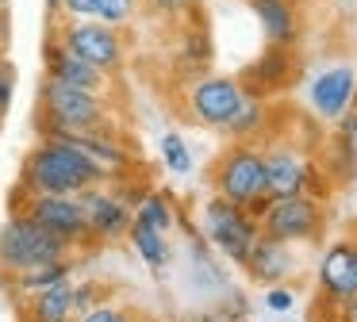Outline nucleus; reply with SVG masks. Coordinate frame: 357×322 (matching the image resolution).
<instances>
[{"label": "nucleus", "instance_id": "0eeeda50", "mask_svg": "<svg viewBox=\"0 0 357 322\" xmlns=\"http://www.w3.org/2000/svg\"><path fill=\"white\" fill-rule=\"evenodd\" d=\"M204 234H208V242L215 245L219 253H227L234 265H246L250 250H254L257 238H261V222H257L246 207L231 204V199H223V196H211L208 204H204Z\"/></svg>", "mask_w": 357, "mask_h": 322}, {"label": "nucleus", "instance_id": "c9c22d12", "mask_svg": "<svg viewBox=\"0 0 357 322\" xmlns=\"http://www.w3.org/2000/svg\"><path fill=\"white\" fill-rule=\"evenodd\" d=\"M0 8H8V0H0Z\"/></svg>", "mask_w": 357, "mask_h": 322}, {"label": "nucleus", "instance_id": "1a4fd4ad", "mask_svg": "<svg viewBox=\"0 0 357 322\" xmlns=\"http://www.w3.org/2000/svg\"><path fill=\"white\" fill-rule=\"evenodd\" d=\"M242 100H246V89H242L238 77H215V73H204L192 81V89H188V112H192L196 123H204V127L211 130H223L227 123H231V115L242 107Z\"/></svg>", "mask_w": 357, "mask_h": 322}, {"label": "nucleus", "instance_id": "4be33fe9", "mask_svg": "<svg viewBox=\"0 0 357 322\" xmlns=\"http://www.w3.org/2000/svg\"><path fill=\"white\" fill-rule=\"evenodd\" d=\"M269 123V107H265V100L261 96H246L242 100V107L231 115V123H227V135H234V138H254L257 130Z\"/></svg>", "mask_w": 357, "mask_h": 322}, {"label": "nucleus", "instance_id": "c756f323", "mask_svg": "<svg viewBox=\"0 0 357 322\" xmlns=\"http://www.w3.org/2000/svg\"><path fill=\"white\" fill-rule=\"evenodd\" d=\"M96 12H100V0H62L58 20H96Z\"/></svg>", "mask_w": 357, "mask_h": 322}, {"label": "nucleus", "instance_id": "5701e85b", "mask_svg": "<svg viewBox=\"0 0 357 322\" xmlns=\"http://www.w3.org/2000/svg\"><path fill=\"white\" fill-rule=\"evenodd\" d=\"M73 322H146L139 311H135L131 303H123V299H104V303H96L93 311H85V314H77Z\"/></svg>", "mask_w": 357, "mask_h": 322}, {"label": "nucleus", "instance_id": "7c9ffc66", "mask_svg": "<svg viewBox=\"0 0 357 322\" xmlns=\"http://www.w3.org/2000/svg\"><path fill=\"white\" fill-rule=\"evenodd\" d=\"M292 303H296L292 291L280 288V284H269V296H265V307H269V311H288Z\"/></svg>", "mask_w": 357, "mask_h": 322}, {"label": "nucleus", "instance_id": "f03ea898", "mask_svg": "<svg viewBox=\"0 0 357 322\" xmlns=\"http://www.w3.org/2000/svg\"><path fill=\"white\" fill-rule=\"evenodd\" d=\"M104 123H112L108 96L43 77V84H39V115H35V130H39V138L54 135V130H93V127H104Z\"/></svg>", "mask_w": 357, "mask_h": 322}, {"label": "nucleus", "instance_id": "4468645a", "mask_svg": "<svg viewBox=\"0 0 357 322\" xmlns=\"http://www.w3.org/2000/svg\"><path fill=\"white\" fill-rule=\"evenodd\" d=\"M315 181V169L300 158L296 150L280 146V150L265 153V188L269 196H296V192H307V184Z\"/></svg>", "mask_w": 357, "mask_h": 322}, {"label": "nucleus", "instance_id": "f8f14e48", "mask_svg": "<svg viewBox=\"0 0 357 322\" xmlns=\"http://www.w3.org/2000/svg\"><path fill=\"white\" fill-rule=\"evenodd\" d=\"M319 284H323V296L338 307H349L357 299V245L338 242L323 253V265H319Z\"/></svg>", "mask_w": 357, "mask_h": 322}, {"label": "nucleus", "instance_id": "72a5a7b5", "mask_svg": "<svg viewBox=\"0 0 357 322\" xmlns=\"http://www.w3.org/2000/svg\"><path fill=\"white\" fill-rule=\"evenodd\" d=\"M58 8H62V0H47V12L50 15H58Z\"/></svg>", "mask_w": 357, "mask_h": 322}, {"label": "nucleus", "instance_id": "dca6fc26", "mask_svg": "<svg viewBox=\"0 0 357 322\" xmlns=\"http://www.w3.org/2000/svg\"><path fill=\"white\" fill-rule=\"evenodd\" d=\"M77 261H81V253H70V257H58V261H47V265H35V268H27V273L0 276V284H4V291H8L12 299H24V296H31V291L50 288V284L73 280Z\"/></svg>", "mask_w": 357, "mask_h": 322}, {"label": "nucleus", "instance_id": "20e7f679", "mask_svg": "<svg viewBox=\"0 0 357 322\" xmlns=\"http://www.w3.org/2000/svg\"><path fill=\"white\" fill-rule=\"evenodd\" d=\"M215 181V196L231 199V204L246 207L254 219H261V211L269 207V188H265V153H257L254 146H231L211 169Z\"/></svg>", "mask_w": 357, "mask_h": 322}, {"label": "nucleus", "instance_id": "6e6552de", "mask_svg": "<svg viewBox=\"0 0 357 322\" xmlns=\"http://www.w3.org/2000/svg\"><path fill=\"white\" fill-rule=\"evenodd\" d=\"M257 222H261L265 238H277V242H307V238H315L323 230V207L307 192L277 196V199H269V207L261 211Z\"/></svg>", "mask_w": 357, "mask_h": 322}, {"label": "nucleus", "instance_id": "9d476101", "mask_svg": "<svg viewBox=\"0 0 357 322\" xmlns=\"http://www.w3.org/2000/svg\"><path fill=\"white\" fill-rule=\"evenodd\" d=\"M81 207H85V219H89V230H93L96 242H119L127 238L135 222V211L119 199L116 184H93V188L77 192Z\"/></svg>", "mask_w": 357, "mask_h": 322}, {"label": "nucleus", "instance_id": "a211bd4d", "mask_svg": "<svg viewBox=\"0 0 357 322\" xmlns=\"http://www.w3.org/2000/svg\"><path fill=\"white\" fill-rule=\"evenodd\" d=\"M246 273L254 276L257 284H280L288 273H292V253H288V242H277V238H257V245L246 257Z\"/></svg>", "mask_w": 357, "mask_h": 322}, {"label": "nucleus", "instance_id": "6ab92c4d", "mask_svg": "<svg viewBox=\"0 0 357 322\" xmlns=\"http://www.w3.org/2000/svg\"><path fill=\"white\" fill-rule=\"evenodd\" d=\"M261 20V31L273 46H292L300 38V12L292 0H250Z\"/></svg>", "mask_w": 357, "mask_h": 322}, {"label": "nucleus", "instance_id": "f3484780", "mask_svg": "<svg viewBox=\"0 0 357 322\" xmlns=\"http://www.w3.org/2000/svg\"><path fill=\"white\" fill-rule=\"evenodd\" d=\"M20 319L24 322H73V284H50L43 291L20 299Z\"/></svg>", "mask_w": 357, "mask_h": 322}, {"label": "nucleus", "instance_id": "f257e3e1", "mask_svg": "<svg viewBox=\"0 0 357 322\" xmlns=\"http://www.w3.org/2000/svg\"><path fill=\"white\" fill-rule=\"evenodd\" d=\"M108 181L112 173L104 165H96L81 146H73L70 138L47 135L27 150L16 188L27 192V196H77V192Z\"/></svg>", "mask_w": 357, "mask_h": 322}, {"label": "nucleus", "instance_id": "423d86ee", "mask_svg": "<svg viewBox=\"0 0 357 322\" xmlns=\"http://www.w3.org/2000/svg\"><path fill=\"white\" fill-rule=\"evenodd\" d=\"M12 207H24L35 222L58 234L73 253H85L93 250V230H89V219H85V207H81L77 196H27V192H12Z\"/></svg>", "mask_w": 357, "mask_h": 322}, {"label": "nucleus", "instance_id": "2f4dec72", "mask_svg": "<svg viewBox=\"0 0 357 322\" xmlns=\"http://www.w3.org/2000/svg\"><path fill=\"white\" fill-rule=\"evenodd\" d=\"M8 46H12V12L0 8V50L8 54Z\"/></svg>", "mask_w": 357, "mask_h": 322}, {"label": "nucleus", "instance_id": "39448f33", "mask_svg": "<svg viewBox=\"0 0 357 322\" xmlns=\"http://www.w3.org/2000/svg\"><path fill=\"white\" fill-rule=\"evenodd\" d=\"M50 35L77 54L81 61L104 69V73H119L127 66V35L123 27H108L100 20H62Z\"/></svg>", "mask_w": 357, "mask_h": 322}, {"label": "nucleus", "instance_id": "cd10ccee", "mask_svg": "<svg viewBox=\"0 0 357 322\" xmlns=\"http://www.w3.org/2000/svg\"><path fill=\"white\" fill-rule=\"evenodd\" d=\"M154 15H165V20H192L200 15V0H146Z\"/></svg>", "mask_w": 357, "mask_h": 322}, {"label": "nucleus", "instance_id": "2eb2a0df", "mask_svg": "<svg viewBox=\"0 0 357 322\" xmlns=\"http://www.w3.org/2000/svg\"><path fill=\"white\" fill-rule=\"evenodd\" d=\"M354 81L357 73L349 66H334L311 81V107L323 119H342L349 112V96H354Z\"/></svg>", "mask_w": 357, "mask_h": 322}, {"label": "nucleus", "instance_id": "a878e982", "mask_svg": "<svg viewBox=\"0 0 357 322\" xmlns=\"http://www.w3.org/2000/svg\"><path fill=\"white\" fill-rule=\"evenodd\" d=\"M104 299H112L108 296V284H100V280L73 284V319H77V314H85V311H93L96 303H104Z\"/></svg>", "mask_w": 357, "mask_h": 322}, {"label": "nucleus", "instance_id": "c85d7f7f", "mask_svg": "<svg viewBox=\"0 0 357 322\" xmlns=\"http://www.w3.org/2000/svg\"><path fill=\"white\" fill-rule=\"evenodd\" d=\"M12 92H16V66L8 61V54L0 50V115L8 112Z\"/></svg>", "mask_w": 357, "mask_h": 322}, {"label": "nucleus", "instance_id": "412c9836", "mask_svg": "<svg viewBox=\"0 0 357 322\" xmlns=\"http://www.w3.org/2000/svg\"><path fill=\"white\" fill-rule=\"evenodd\" d=\"M127 238H131V245L139 250V257L146 261L150 268H165L169 265V245H165V230H154L146 227L142 219L131 222V230H127Z\"/></svg>", "mask_w": 357, "mask_h": 322}, {"label": "nucleus", "instance_id": "473e14b6", "mask_svg": "<svg viewBox=\"0 0 357 322\" xmlns=\"http://www.w3.org/2000/svg\"><path fill=\"white\" fill-rule=\"evenodd\" d=\"M349 115L357 119V81H354V96H349Z\"/></svg>", "mask_w": 357, "mask_h": 322}, {"label": "nucleus", "instance_id": "ddd939ff", "mask_svg": "<svg viewBox=\"0 0 357 322\" xmlns=\"http://www.w3.org/2000/svg\"><path fill=\"white\" fill-rule=\"evenodd\" d=\"M292 77H296V58H292V50L288 46H273L269 43V50L261 54V58L254 61V66L242 73V89H246V96H269V92H280V89H288L292 84Z\"/></svg>", "mask_w": 357, "mask_h": 322}, {"label": "nucleus", "instance_id": "f704fd0d", "mask_svg": "<svg viewBox=\"0 0 357 322\" xmlns=\"http://www.w3.org/2000/svg\"><path fill=\"white\" fill-rule=\"evenodd\" d=\"M349 322H357V299L349 303Z\"/></svg>", "mask_w": 357, "mask_h": 322}, {"label": "nucleus", "instance_id": "7ed1b4c3", "mask_svg": "<svg viewBox=\"0 0 357 322\" xmlns=\"http://www.w3.org/2000/svg\"><path fill=\"white\" fill-rule=\"evenodd\" d=\"M70 245L58 234H50L43 222H35L24 207H12L8 219L0 222V276L27 273V268L70 257Z\"/></svg>", "mask_w": 357, "mask_h": 322}, {"label": "nucleus", "instance_id": "aec40b11", "mask_svg": "<svg viewBox=\"0 0 357 322\" xmlns=\"http://www.w3.org/2000/svg\"><path fill=\"white\" fill-rule=\"evenodd\" d=\"M211 58H215V43H211V35H208V27H204L200 15H192V20H188V27L181 31L177 61L185 69H192V73H200L204 66H211Z\"/></svg>", "mask_w": 357, "mask_h": 322}, {"label": "nucleus", "instance_id": "bb28decb", "mask_svg": "<svg viewBox=\"0 0 357 322\" xmlns=\"http://www.w3.org/2000/svg\"><path fill=\"white\" fill-rule=\"evenodd\" d=\"M142 0H100V12H96V20L108 23V27H123L131 23V15L139 12Z\"/></svg>", "mask_w": 357, "mask_h": 322}, {"label": "nucleus", "instance_id": "b1692460", "mask_svg": "<svg viewBox=\"0 0 357 322\" xmlns=\"http://www.w3.org/2000/svg\"><path fill=\"white\" fill-rule=\"evenodd\" d=\"M135 219H142L154 230H169L173 227V211H169V204H165V196H150V192H146V199L135 207Z\"/></svg>", "mask_w": 357, "mask_h": 322}, {"label": "nucleus", "instance_id": "393cba45", "mask_svg": "<svg viewBox=\"0 0 357 322\" xmlns=\"http://www.w3.org/2000/svg\"><path fill=\"white\" fill-rule=\"evenodd\" d=\"M162 158H165V169L169 173H192V153H188V146L181 142V135H165L162 138Z\"/></svg>", "mask_w": 357, "mask_h": 322}, {"label": "nucleus", "instance_id": "9b49d317", "mask_svg": "<svg viewBox=\"0 0 357 322\" xmlns=\"http://www.w3.org/2000/svg\"><path fill=\"white\" fill-rule=\"evenodd\" d=\"M43 77L73 84V89H85V92H100V96H108V89H112V73L81 61L77 54H70L54 35H47V43H43Z\"/></svg>", "mask_w": 357, "mask_h": 322}]
</instances>
